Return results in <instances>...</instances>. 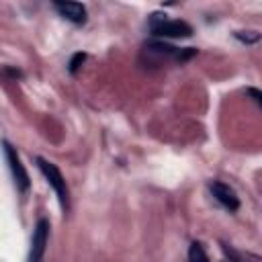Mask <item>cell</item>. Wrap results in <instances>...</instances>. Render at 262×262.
I'll list each match as a JSON object with an SVG mask.
<instances>
[{"label": "cell", "mask_w": 262, "mask_h": 262, "mask_svg": "<svg viewBox=\"0 0 262 262\" xmlns=\"http://www.w3.org/2000/svg\"><path fill=\"white\" fill-rule=\"evenodd\" d=\"M209 190H211L213 199H215L223 209H227V211H231V213L239 209V196L235 194V190H233L231 186H227V184H223V182H219V180H211V182H209Z\"/></svg>", "instance_id": "cell-6"}, {"label": "cell", "mask_w": 262, "mask_h": 262, "mask_svg": "<svg viewBox=\"0 0 262 262\" xmlns=\"http://www.w3.org/2000/svg\"><path fill=\"white\" fill-rule=\"evenodd\" d=\"M147 27L154 37H162V39H188L192 35V27L186 20L166 18V14L162 12H154L149 16Z\"/></svg>", "instance_id": "cell-2"}, {"label": "cell", "mask_w": 262, "mask_h": 262, "mask_svg": "<svg viewBox=\"0 0 262 262\" xmlns=\"http://www.w3.org/2000/svg\"><path fill=\"white\" fill-rule=\"evenodd\" d=\"M221 250H223V254L227 256V262H260V258H258L256 254L237 252V250H233V248L227 246V244H221Z\"/></svg>", "instance_id": "cell-8"}, {"label": "cell", "mask_w": 262, "mask_h": 262, "mask_svg": "<svg viewBox=\"0 0 262 262\" xmlns=\"http://www.w3.org/2000/svg\"><path fill=\"white\" fill-rule=\"evenodd\" d=\"M188 262H211L201 242H192L190 244V248H188Z\"/></svg>", "instance_id": "cell-9"}, {"label": "cell", "mask_w": 262, "mask_h": 262, "mask_svg": "<svg viewBox=\"0 0 262 262\" xmlns=\"http://www.w3.org/2000/svg\"><path fill=\"white\" fill-rule=\"evenodd\" d=\"M84 61H86V53H82V51L74 53L72 59H70V63H68V72H70V74H76V72L82 68Z\"/></svg>", "instance_id": "cell-11"}, {"label": "cell", "mask_w": 262, "mask_h": 262, "mask_svg": "<svg viewBox=\"0 0 262 262\" xmlns=\"http://www.w3.org/2000/svg\"><path fill=\"white\" fill-rule=\"evenodd\" d=\"M49 219L41 217L37 219L35 227H33V235H31V248H29V258L27 262H43L45 250H47V242H49Z\"/></svg>", "instance_id": "cell-5"}, {"label": "cell", "mask_w": 262, "mask_h": 262, "mask_svg": "<svg viewBox=\"0 0 262 262\" xmlns=\"http://www.w3.org/2000/svg\"><path fill=\"white\" fill-rule=\"evenodd\" d=\"M235 39L246 43V45H252L260 39V33H256V31H235Z\"/></svg>", "instance_id": "cell-10"}, {"label": "cell", "mask_w": 262, "mask_h": 262, "mask_svg": "<svg viewBox=\"0 0 262 262\" xmlns=\"http://www.w3.org/2000/svg\"><path fill=\"white\" fill-rule=\"evenodd\" d=\"M248 94L254 98V102H256L258 106H262V92H260L258 88H248Z\"/></svg>", "instance_id": "cell-12"}, {"label": "cell", "mask_w": 262, "mask_h": 262, "mask_svg": "<svg viewBox=\"0 0 262 262\" xmlns=\"http://www.w3.org/2000/svg\"><path fill=\"white\" fill-rule=\"evenodd\" d=\"M35 164H37L39 172L45 176L47 184L53 188V192H55V196H57L61 209L68 211V209H70V190H68V182H66V178H63L61 170H59L53 162H49V160H45V158H41V156L35 158Z\"/></svg>", "instance_id": "cell-3"}, {"label": "cell", "mask_w": 262, "mask_h": 262, "mask_svg": "<svg viewBox=\"0 0 262 262\" xmlns=\"http://www.w3.org/2000/svg\"><path fill=\"white\" fill-rule=\"evenodd\" d=\"M57 14L74 25H84L88 20V10L82 2H53Z\"/></svg>", "instance_id": "cell-7"}, {"label": "cell", "mask_w": 262, "mask_h": 262, "mask_svg": "<svg viewBox=\"0 0 262 262\" xmlns=\"http://www.w3.org/2000/svg\"><path fill=\"white\" fill-rule=\"evenodd\" d=\"M2 149H4V158H6V164H8V168H10V174H12V180H14L16 190H18V192H27L29 186H31V178H29L27 168H25L23 162H20V156H18L16 147L4 139V141H2Z\"/></svg>", "instance_id": "cell-4"}, {"label": "cell", "mask_w": 262, "mask_h": 262, "mask_svg": "<svg viewBox=\"0 0 262 262\" xmlns=\"http://www.w3.org/2000/svg\"><path fill=\"white\" fill-rule=\"evenodd\" d=\"M196 55L194 47H174L166 41L160 39H151L143 45L141 49V63L145 68H160L164 63H184L188 59H192Z\"/></svg>", "instance_id": "cell-1"}]
</instances>
